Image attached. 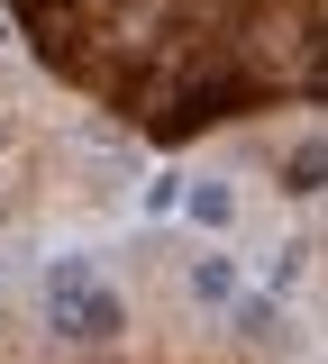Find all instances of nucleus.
<instances>
[{
	"instance_id": "2",
	"label": "nucleus",
	"mask_w": 328,
	"mask_h": 364,
	"mask_svg": "<svg viewBox=\"0 0 328 364\" xmlns=\"http://www.w3.org/2000/svg\"><path fill=\"white\" fill-rule=\"evenodd\" d=\"M191 291H201V301H237V291H246V264H237V255H201V264H191Z\"/></svg>"
},
{
	"instance_id": "3",
	"label": "nucleus",
	"mask_w": 328,
	"mask_h": 364,
	"mask_svg": "<svg viewBox=\"0 0 328 364\" xmlns=\"http://www.w3.org/2000/svg\"><path fill=\"white\" fill-rule=\"evenodd\" d=\"M183 210H191L201 228H228V219H237V191H228V182H191V191H183Z\"/></svg>"
},
{
	"instance_id": "5",
	"label": "nucleus",
	"mask_w": 328,
	"mask_h": 364,
	"mask_svg": "<svg viewBox=\"0 0 328 364\" xmlns=\"http://www.w3.org/2000/svg\"><path fill=\"white\" fill-rule=\"evenodd\" d=\"M83 282H100V273H92V255H55V264H46V301L83 291Z\"/></svg>"
},
{
	"instance_id": "6",
	"label": "nucleus",
	"mask_w": 328,
	"mask_h": 364,
	"mask_svg": "<svg viewBox=\"0 0 328 364\" xmlns=\"http://www.w3.org/2000/svg\"><path fill=\"white\" fill-rule=\"evenodd\" d=\"M237 328H246V337H274V301H246V291H237Z\"/></svg>"
},
{
	"instance_id": "4",
	"label": "nucleus",
	"mask_w": 328,
	"mask_h": 364,
	"mask_svg": "<svg viewBox=\"0 0 328 364\" xmlns=\"http://www.w3.org/2000/svg\"><path fill=\"white\" fill-rule=\"evenodd\" d=\"M282 191H328V146H292V164H282Z\"/></svg>"
},
{
	"instance_id": "1",
	"label": "nucleus",
	"mask_w": 328,
	"mask_h": 364,
	"mask_svg": "<svg viewBox=\"0 0 328 364\" xmlns=\"http://www.w3.org/2000/svg\"><path fill=\"white\" fill-rule=\"evenodd\" d=\"M46 328H55V337H83V346H100V337H119V328H128V310H119V291H110V282H83V291L46 301Z\"/></svg>"
}]
</instances>
